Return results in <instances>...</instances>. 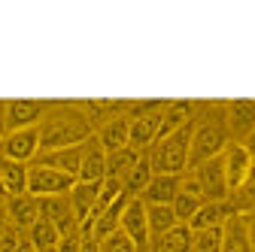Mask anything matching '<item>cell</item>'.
Instances as JSON below:
<instances>
[{
	"label": "cell",
	"mask_w": 255,
	"mask_h": 252,
	"mask_svg": "<svg viewBox=\"0 0 255 252\" xmlns=\"http://www.w3.org/2000/svg\"><path fill=\"white\" fill-rule=\"evenodd\" d=\"M18 231L15 228H9L6 234H3V240H0V252H15V246H18Z\"/></svg>",
	"instance_id": "d6a6232c"
},
{
	"label": "cell",
	"mask_w": 255,
	"mask_h": 252,
	"mask_svg": "<svg viewBox=\"0 0 255 252\" xmlns=\"http://www.w3.org/2000/svg\"><path fill=\"white\" fill-rule=\"evenodd\" d=\"M107 179V152L98 143V137L85 140L82 164H79V182H104Z\"/></svg>",
	"instance_id": "ac0fdd59"
},
{
	"label": "cell",
	"mask_w": 255,
	"mask_h": 252,
	"mask_svg": "<svg viewBox=\"0 0 255 252\" xmlns=\"http://www.w3.org/2000/svg\"><path fill=\"white\" fill-rule=\"evenodd\" d=\"M152 176H155V170H152V161H149V152H143V155H140V161L134 164V170L122 179L125 195H128V198H140V195L146 192V185H149Z\"/></svg>",
	"instance_id": "d4e9b609"
},
{
	"label": "cell",
	"mask_w": 255,
	"mask_h": 252,
	"mask_svg": "<svg viewBox=\"0 0 255 252\" xmlns=\"http://www.w3.org/2000/svg\"><path fill=\"white\" fill-rule=\"evenodd\" d=\"M195 104H188V101H173L164 107V116H161V131H158V140L167 137V134H176L182 128H188L191 122H195Z\"/></svg>",
	"instance_id": "44dd1931"
},
{
	"label": "cell",
	"mask_w": 255,
	"mask_h": 252,
	"mask_svg": "<svg viewBox=\"0 0 255 252\" xmlns=\"http://www.w3.org/2000/svg\"><path fill=\"white\" fill-rule=\"evenodd\" d=\"M91 119L76 110V107H55L43 116L40 122V155L55 152V149H67L91 140Z\"/></svg>",
	"instance_id": "6da1fadb"
},
{
	"label": "cell",
	"mask_w": 255,
	"mask_h": 252,
	"mask_svg": "<svg viewBox=\"0 0 255 252\" xmlns=\"http://www.w3.org/2000/svg\"><path fill=\"white\" fill-rule=\"evenodd\" d=\"M27 237H30V243H34L37 249H49V246H58L61 243V234H58V228L49 222V219H37V225L27 231Z\"/></svg>",
	"instance_id": "f1b7e54d"
},
{
	"label": "cell",
	"mask_w": 255,
	"mask_h": 252,
	"mask_svg": "<svg viewBox=\"0 0 255 252\" xmlns=\"http://www.w3.org/2000/svg\"><path fill=\"white\" fill-rule=\"evenodd\" d=\"M191 252H222V225L191 231Z\"/></svg>",
	"instance_id": "f546056e"
},
{
	"label": "cell",
	"mask_w": 255,
	"mask_h": 252,
	"mask_svg": "<svg viewBox=\"0 0 255 252\" xmlns=\"http://www.w3.org/2000/svg\"><path fill=\"white\" fill-rule=\"evenodd\" d=\"M252 164H255V152H252Z\"/></svg>",
	"instance_id": "ab89813d"
},
{
	"label": "cell",
	"mask_w": 255,
	"mask_h": 252,
	"mask_svg": "<svg viewBox=\"0 0 255 252\" xmlns=\"http://www.w3.org/2000/svg\"><path fill=\"white\" fill-rule=\"evenodd\" d=\"M46 113H49V104L43 101H9L3 104V131L37 128Z\"/></svg>",
	"instance_id": "ba28073f"
},
{
	"label": "cell",
	"mask_w": 255,
	"mask_h": 252,
	"mask_svg": "<svg viewBox=\"0 0 255 252\" xmlns=\"http://www.w3.org/2000/svg\"><path fill=\"white\" fill-rule=\"evenodd\" d=\"M0 198H6V192H3V179H0Z\"/></svg>",
	"instance_id": "f35d334b"
},
{
	"label": "cell",
	"mask_w": 255,
	"mask_h": 252,
	"mask_svg": "<svg viewBox=\"0 0 255 252\" xmlns=\"http://www.w3.org/2000/svg\"><path fill=\"white\" fill-rule=\"evenodd\" d=\"M149 249L152 252H191V228L179 222L167 234H161L158 240H152Z\"/></svg>",
	"instance_id": "484cf974"
},
{
	"label": "cell",
	"mask_w": 255,
	"mask_h": 252,
	"mask_svg": "<svg viewBox=\"0 0 255 252\" xmlns=\"http://www.w3.org/2000/svg\"><path fill=\"white\" fill-rule=\"evenodd\" d=\"M9 219H6V207H3V198H0V240H3V234L9 231Z\"/></svg>",
	"instance_id": "836d02e7"
},
{
	"label": "cell",
	"mask_w": 255,
	"mask_h": 252,
	"mask_svg": "<svg viewBox=\"0 0 255 252\" xmlns=\"http://www.w3.org/2000/svg\"><path fill=\"white\" fill-rule=\"evenodd\" d=\"M82 152H85V143H79V146H67V149H55V152H46V155H40V164H49V167H55V170H61V173H67V176H73V179H79V164H82Z\"/></svg>",
	"instance_id": "d6986e66"
},
{
	"label": "cell",
	"mask_w": 255,
	"mask_h": 252,
	"mask_svg": "<svg viewBox=\"0 0 255 252\" xmlns=\"http://www.w3.org/2000/svg\"><path fill=\"white\" fill-rule=\"evenodd\" d=\"M234 195H237V207H234L237 213H246L249 207H255V164H252V170H249L246 182L237 188ZM234 195H231V198H234Z\"/></svg>",
	"instance_id": "1f68e13d"
},
{
	"label": "cell",
	"mask_w": 255,
	"mask_h": 252,
	"mask_svg": "<svg viewBox=\"0 0 255 252\" xmlns=\"http://www.w3.org/2000/svg\"><path fill=\"white\" fill-rule=\"evenodd\" d=\"M37 201H40V216L49 219V222L58 228L61 237L79 234V219H76L67 195H61V198H37Z\"/></svg>",
	"instance_id": "30bf717a"
},
{
	"label": "cell",
	"mask_w": 255,
	"mask_h": 252,
	"mask_svg": "<svg viewBox=\"0 0 255 252\" xmlns=\"http://www.w3.org/2000/svg\"><path fill=\"white\" fill-rule=\"evenodd\" d=\"M128 195H122L119 201H113L104 213H98L94 216V225H91V234H94V240H104L107 234H113V231H119V225H122V213H125V207H128Z\"/></svg>",
	"instance_id": "cb8c5ba5"
},
{
	"label": "cell",
	"mask_w": 255,
	"mask_h": 252,
	"mask_svg": "<svg viewBox=\"0 0 255 252\" xmlns=\"http://www.w3.org/2000/svg\"><path fill=\"white\" fill-rule=\"evenodd\" d=\"M15 252H37V246L30 243V237H27V234H21V237H18V246H15Z\"/></svg>",
	"instance_id": "e575fe53"
},
{
	"label": "cell",
	"mask_w": 255,
	"mask_h": 252,
	"mask_svg": "<svg viewBox=\"0 0 255 252\" xmlns=\"http://www.w3.org/2000/svg\"><path fill=\"white\" fill-rule=\"evenodd\" d=\"M222 164H225V179H228V192L234 195L237 188L246 182L249 170H252V152L243 143H228L222 152Z\"/></svg>",
	"instance_id": "4fadbf2b"
},
{
	"label": "cell",
	"mask_w": 255,
	"mask_h": 252,
	"mask_svg": "<svg viewBox=\"0 0 255 252\" xmlns=\"http://www.w3.org/2000/svg\"><path fill=\"white\" fill-rule=\"evenodd\" d=\"M140 155L143 152H137V149H131V146H125V149H119V152H107V176H113V179H125L128 173L134 170V164L140 161Z\"/></svg>",
	"instance_id": "83f0119b"
},
{
	"label": "cell",
	"mask_w": 255,
	"mask_h": 252,
	"mask_svg": "<svg viewBox=\"0 0 255 252\" xmlns=\"http://www.w3.org/2000/svg\"><path fill=\"white\" fill-rule=\"evenodd\" d=\"M164 101H149V104H134L131 107V137H128V146L137 152H149L152 143L158 140V131H161V116H164Z\"/></svg>",
	"instance_id": "277c9868"
},
{
	"label": "cell",
	"mask_w": 255,
	"mask_h": 252,
	"mask_svg": "<svg viewBox=\"0 0 255 252\" xmlns=\"http://www.w3.org/2000/svg\"><path fill=\"white\" fill-rule=\"evenodd\" d=\"M225 128H228L231 143H246L255 131V101L225 104Z\"/></svg>",
	"instance_id": "9c48e42d"
},
{
	"label": "cell",
	"mask_w": 255,
	"mask_h": 252,
	"mask_svg": "<svg viewBox=\"0 0 255 252\" xmlns=\"http://www.w3.org/2000/svg\"><path fill=\"white\" fill-rule=\"evenodd\" d=\"M146 219H149V240H158L173 225H179L170 204H146Z\"/></svg>",
	"instance_id": "4316f807"
},
{
	"label": "cell",
	"mask_w": 255,
	"mask_h": 252,
	"mask_svg": "<svg viewBox=\"0 0 255 252\" xmlns=\"http://www.w3.org/2000/svg\"><path fill=\"white\" fill-rule=\"evenodd\" d=\"M3 207H6V219H9V225H12L18 234H27L30 228L37 225V219H40V201H37L34 195L3 198Z\"/></svg>",
	"instance_id": "9a60e30c"
},
{
	"label": "cell",
	"mask_w": 255,
	"mask_h": 252,
	"mask_svg": "<svg viewBox=\"0 0 255 252\" xmlns=\"http://www.w3.org/2000/svg\"><path fill=\"white\" fill-rule=\"evenodd\" d=\"M98 195H101V182H79L70 188V207L79 219V231H91L94 225V207H98Z\"/></svg>",
	"instance_id": "7c38bea8"
},
{
	"label": "cell",
	"mask_w": 255,
	"mask_h": 252,
	"mask_svg": "<svg viewBox=\"0 0 255 252\" xmlns=\"http://www.w3.org/2000/svg\"><path fill=\"white\" fill-rule=\"evenodd\" d=\"M243 146H246V149H249V152H255V131H252V137H249V140H246V143H243Z\"/></svg>",
	"instance_id": "8d00e7d4"
},
{
	"label": "cell",
	"mask_w": 255,
	"mask_h": 252,
	"mask_svg": "<svg viewBox=\"0 0 255 252\" xmlns=\"http://www.w3.org/2000/svg\"><path fill=\"white\" fill-rule=\"evenodd\" d=\"M246 222H249V240H252V249H255V213H246Z\"/></svg>",
	"instance_id": "d590c367"
},
{
	"label": "cell",
	"mask_w": 255,
	"mask_h": 252,
	"mask_svg": "<svg viewBox=\"0 0 255 252\" xmlns=\"http://www.w3.org/2000/svg\"><path fill=\"white\" fill-rule=\"evenodd\" d=\"M207 204L204 192H201V185L195 179V173H182V182H179V195L173 198V213H176V222L188 225L191 222V216H195L201 207Z\"/></svg>",
	"instance_id": "5bb4252c"
},
{
	"label": "cell",
	"mask_w": 255,
	"mask_h": 252,
	"mask_svg": "<svg viewBox=\"0 0 255 252\" xmlns=\"http://www.w3.org/2000/svg\"><path fill=\"white\" fill-rule=\"evenodd\" d=\"M231 213H237V210H234V204H228V201H207L195 216H191L188 228H191V231L219 228V225H225V219H228Z\"/></svg>",
	"instance_id": "ffe728a7"
},
{
	"label": "cell",
	"mask_w": 255,
	"mask_h": 252,
	"mask_svg": "<svg viewBox=\"0 0 255 252\" xmlns=\"http://www.w3.org/2000/svg\"><path fill=\"white\" fill-rule=\"evenodd\" d=\"M222 252H255L249 240L246 213H231L222 225Z\"/></svg>",
	"instance_id": "2e32d148"
},
{
	"label": "cell",
	"mask_w": 255,
	"mask_h": 252,
	"mask_svg": "<svg viewBox=\"0 0 255 252\" xmlns=\"http://www.w3.org/2000/svg\"><path fill=\"white\" fill-rule=\"evenodd\" d=\"M195 179L201 185V192L207 201H228L231 192H228V179H225V164H222V155H216V158L198 164L195 170Z\"/></svg>",
	"instance_id": "52a82bcc"
},
{
	"label": "cell",
	"mask_w": 255,
	"mask_h": 252,
	"mask_svg": "<svg viewBox=\"0 0 255 252\" xmlns=\"http://www.w3.org/2000/svg\"><path fill=\"white\" fill-rule=\"evenodd\" d=\"M179 182H182V176L155 173L140 198H143V204H173V198L179 195Z\"/></svg>",
	"instance_id": "7402d4cb"
},
{
	"label": "cell",
	"mask_w": 255,
	"mask_h": 252,
	"mask_svg": "<svg viewBox=\"0 0 255 252\" xmlns=\"http://www.w3.org/2000/svg\"><path fill=\"white\" fill-rule=\"evenodd\" d=\"M143 252H152V249H143Z\"/></svg>",
	"instance_id": "60d3db41"
},
{
	"label": "cell",
	"mask_w": 255,
	"mask_h": 252,
	"mask_svg": "<svg viewBox=\"0 0 255 252\" xmlns=\"http://www.w3.org/2000/svg\"><path fill=\"white\" fill-rule=\"evenodd\" d=\"M6 131H3V104H0V137H3Z\"/></svg>",
	"instance_id": "74e56055"
},
{
	"label": "cell",
	"mask_w": 255,
	"mask_h": 252,
	"mask_svg": "<svg viewBox=\"0 0 255 252\" xmlns=\"http://www.w3.org/2000/svg\"><path fill=\"white\" fill-rule=\"evenodd\" d=\"M98 143L104 146V152H119L128 146V137H131V119L128 116H110L101 122V128H98Z\"/></svg>",
	"instance_id": "e0dca14e"
},
{
	"label": "cell",
	"mask_w": 255,
	"mask_h": 252,
	"mask_svg": "<svg viewBox=\"0 0 255 252\" xmlns=\"http://www.w3.org/2000/svg\"><path fill=\"white\" fill-rule=\"evenodd\" d=\"M76 185L73 176L61 173L49 164H40L34 161L27 170V195L34 198H61V195H70V188Z\"/></svg>",
	"instance_id": "5b68a950"
},
{
	"label": "cell",
	"mask_w": 255,
	"mask_h": 252,
	"mask_svg": "<svg viewBox=\"0 0 255 252\" xmlns=\"http://www.w3.org/2000/svg\"><path fill=\"white\" fill-rule=\"evenodd\" d=\"M0 158H9L18 164H30L40 158V125L37 128L6 131L0 137Z\"/></svg>",
	"instance_id": "8992f818"
},
{
	"label": "cell",
	"mask_w": 255,
	"mask_h": 252,
	"mask_svg": "<svg viewBox=\"0 0 255 252\" xmlns=\"http://www.w3.org/2000/svg\"><path fill=\"white\" fill-rule=\"evenodd\" d=\"M27 170H30V164H18V161H9V158H0V179H3L6 198L27 195Z\"/></svg>",
	"instance_id": "603a6c76"
},
{
	"label": "cell",
	"mask_w": 255,
	"mask_h": 252,
	"mask_svg": "<svg viewBox=\"0 0 255 252\" xmlns=\"http://www.w3.org/2000/svg\"><path fill=\"white\" fill-rule=\"evenodd\" d=\"M191 128L176 131V134H167L161 140H155L152 149H149V161H152V170L155 173H170V176H182L188 170V149H191Z\"/></svg>",
	"instance_id": "3957f363"
},
{
	"label": "cell",
	"mask_w": 255,
	"mask_h": 252,
	"mask_svg": "<svg viewBox=\"0 0 255 252\" xmlns=\"http://www.w3.org/2000/svg\"><path fill=\"white\" fill-rule=\"evenodd\" d=\"M228 143L231 140H228V128H225V107H210V113L195 119V128H191L188 170H195L198 164L222 155Z\"/></svg>",
	"instance_id": "7a4b0ae2"
},
{
	"label": "cell",
	"mask_w": 255,
	"mask_h": 252,
	"mask_svg": "<svg viewBox=\"0 0 255 252\" xmlns=\"http://www.w3.org/2000/svg\"><path fill=\"white\" fill-rule=\"evenodd\" d=\"M98 252H137V246H134L131 237L119 228V231L107 234L104 240H98Z\"/></svg>",
	"instance_id": "4dcf8cb0"
},
{
	"label": "cell",
	"mask_w": 255,
	"mask_h": 252,
	"mask_svg": "<svg viewBox=\"0 0 255 252\" xmlns=\"http://www.w3.org/2000/svg\"><path fill=\"white\" fill-rule=\"evenodd\" d=\"M128 237L134 240V246H137V252H143V249H149V219H146V204H143V198H131L128 201V207H125V213H122V225H119Z\"/></svg>",
	"instance_id": "8fae6325"
}]
</instances>
